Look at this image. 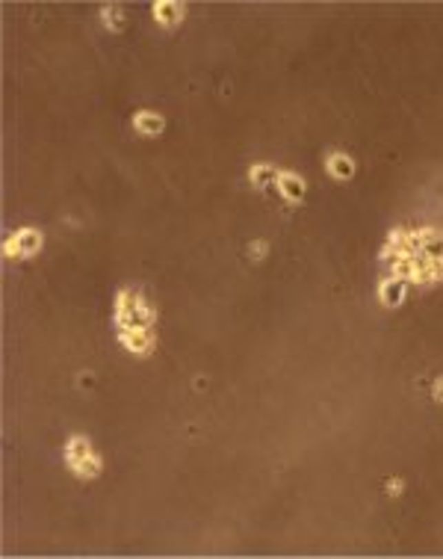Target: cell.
<instances>
[{
	"label": "cell",
	"mask_w": 443,
	"mask_h": 559,
	"mask_svg": "<svg viewBox=\"0 0 443 559\" xmlns=\"http://www.w3.org/2000/svg\"><path fill=\"white\" fill-rule=\"evenodd\" d=\"M431 400L443 402V376H437V379H435V385H431Z\"/></svg>",
	"instance_id": "12"
},
{
	"label": "cell",
	"mask_w": 443,
	"mask_h": 559,
	"mask_svg": "<svg viewBox=\"0 0 443 559\" xmlns=\"http://www.w3.org/2000/svg\"><path fill=\"white\" fill-rule=\"evenodd\" d=\"M154 18H157V24H163V27H178L181 21L187 18V6L163 0V3H154Z\"/></svg>",
	"instance_id": "6"
},
{
	"label": "cell",
	"mask_w": 443,
	"mask_h": 559,
	"mask_svg": "<svg viewBox=\"0 0 443 559\" xmlns=\"http://www.w3.org/2000/svg\"><path fill=\"white\" fill-rule=\"evenodd\" d=\"M249 178H251L254 186H266V184L275 181V169H272L269 163H254L251 172H249Z\"/></svg>",
	"instance_id": "10"
},
{
	"label": "cell",
	"mask_w": 443,
	"mask_h": 559,
	"mask_svg": "<svg viewBox=\"0 0 443 559\" xmlns=\"http://www.w3.org/2000/svg\"><path fill=\"white\" fill-rule=\"evenodd\" d=\"M133 128H136V133H142V137H160L163 128H166V119L154 110H142L133 116Z\"/></svg>",
	"instance_id": "5"
},
{
	"label": "cell",
	"mask_w": 443,
	"mask_h": 559,
	"mask_svg": "<svg viewBox=\"0 0 443 559\" xmlns=\"http://www.w3.org/2000/svg\"><path fill=\"white\" fill-rule=\"evenodd\" d=\"M278 186V193L284 195V199H290V202H302L305 199V193H307V184L302 175H296V172H275V181Z\"/></svg>",
	"instance_id": "4"
},
{
	"label": "cell",
	"mask_w": 443,
	"mask_h": 559,
	"mask_svg": "<svg viewBox=\"0 0 443 559\" xmlns=\"http://www.w3.org/2000/svg\"><path fill=\"white\" fill-rule=\"evenodd\" d=\"M325 166H328V172H331L337 181H349L355 175V160L349 157V154H343V151H334Z\"/></svg>",
	"instance_id": "8"
},
{
	"label": "cell",
	"mask_w": 443,
	"mask_h": 559,
	"mask_svg": "<svg viewBox=\"0 0 443 559\" xmlns=\"http://www.w3.org/2000/svg\"><path fill=\"white\" fill-rule=\"evenodd\" d=\"M65 462H68V468L80 476V480H95V476L101 473V468H104L98 450L92 447V441L86 438V435H71V438H68V444H65Z\"/></svg>",
	"instance_id": "2"
},
{
	"label": "cell",
	"mask_w": 443,
	"mask_h": 559,
	"mask_svg": "<svg viewBox=\"0 0 443 559\" xmlns=\"http://www.w3.org/2000/svg\"><path fill=\"white\" fill-rule=\"evenodd\" d=\"M116 326H119V340L125 344L133 355H151L157 346V335H154V308L142 299L136 290H121L116 299Z\"/></svg>",
	"instance_id": "1"
},
{
	"label": "cell",
	"mask_w": 443,
	"mask_h": 559,
	"mask_svg": "<svg viewBox=\"0 0 443 559\" xmlns=\"http://www.w3.org/2000/svg\"><path fill=\"white\" fill-rule=\"evenodd\" d=\"M101 18H104V27L112 30V33L125 30V12H121V6H104L101 9Z\"/></svg>",
	"instance_id": "9"
},
{
	"label": "cell",
	"mask_w": 443,
	"mask_h": 559,
	"mask_svg": "<svg viewBox=\"0 0 443 559\" xmlns=\"http://www.w3.org/2000/svg\"><path fill=\"white\" fill-rule=\"evenodd\" d=\"M266 252H269V243H266V240H257V243H251V255H257L254 261H263Z\"/></svg>",
	"instance_id": "11"
},
{
	"label": "cell",
	"mask_w": 443,
	"mask_h": 559,
	"mask_svg": "<svg viewBox=\"0 0 443 559\" xmlns=\"http://www.w3.org/2000/svg\"><path fill=\"white\" fill-rule=\"evenodd\" d=\"M42 231H36V228H21V231L9 234L6 243H3V255L18 261V257H33L39 248H42Z\"/></svg>",
	"instance_id": "3"
},
{
	"label": "cell",
	"mask_w": 443,
	"mask_h": 559,
	"mask_svg": "<svg viewBox=\"0 0 443 559\" xmlns=\"http://www.w3.org/2000/svg\"><path fill=\"white\" fill-rule=\"evenodd\" d=\"M402 489H405V482H402V480H387V491L393 494V497L402 494Z\"/></svg>",
	"instance_id": "13"
},
{
	"label": "cell",
	"mask_w": 443,
	"mask_h": 559,
	"mask_svg": "<svg viewBox=\"0 0 443 559\" xmlns=\"http://www.w3.org/2000/svg\"><path fill=\"white\" fill-rule=\"evenodd\" d=\"M378 296L387 308L402 305V299H405V282H402V278H387V282H381Z\"/></svg>",
	"instance_id": "7"
}]
</instances>
